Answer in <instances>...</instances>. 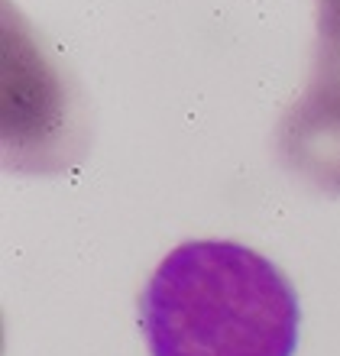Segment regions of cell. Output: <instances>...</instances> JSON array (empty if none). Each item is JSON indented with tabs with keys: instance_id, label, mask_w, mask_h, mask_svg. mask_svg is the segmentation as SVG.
Wrapping results in <instances>:
<instances>
[{
	"instance_id": "cell-1",
	"label": "cell",
	"mask_w": 340,
	"mask_h": 356,
	"mask_svg": "<svg viewBox=\"0 0 340 356\" xmlns=\"http://www.w3.org/2000/svg\"><path fill=\"white\" fill-rule=\"evenodd\" d=\"M149 356H292L302 308L273 259L230 240L172 250L140 295Z\"/></svg>"
},
{
	"instance_id": "cell-2",
	"label": "cell",
	"mask_w": 340,
	"mask_h": 356,
	"mask_svg": "<svg viewBox=\"0 0 340 356\" xmlns=\"http://www.w3.org/2000/svg\"><path fill=\"white\" fill-rule=\"evenodd\" d=\"M88 146L81 101L23 13L3 17V165L13 175H58Z\"/></svg>"
},
{
	"instance_id": "cell-3",
	"label": "cell",
	"mask_w": 340,
	"mask_h": 356,
	"mask_svg": "<svg viewBox=\"0 0 340 356\" xmlns=\"http://www.w3.org/2000/svg\"><path fill=\"white\" fill-rule=\"evenodd\" d=\"M275 152L292 175L340 195V0H318L311 75L275 127Z\"/></svg>"
}]
</instances>
